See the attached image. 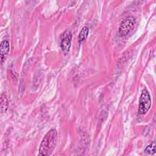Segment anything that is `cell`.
<instances>
[{
  "mask_svg": "<svg viewBox=\"0 0 156 156\" xmlns=\"http://www.w3.org/2000/svg\"><path fill=\"white\" fill-rule=\"evenodd\" d=\"M58 138L57 131L55 129H51L44 136L38 150V155H51L57 144Z\"/></svg>",
  "mask_w": 156,
  "mask_h": 156,
  "instance_id": "6da1fadb",
  "label": "cell"
},
{
  "mask_svg": "<svg viewBox=\"0 0 156 156\" xmlns=\"http://www.w3.org/2000/svg\"><path fill=\"white\" fill-rule=\"evenodd\" d=\"M151 105V98L149 93L146 89L143 90L138 105V113L140 115H145L149 110Z\"/></svg>",
  "mask_w": 156,
  "mask_h": 156,
  "instance_id": "7a4b0ae2",
  "label": "cell"
},
{
  "mask_svg": "<svg viewBox=\"0 0 156 156\" xmlns=\"http://www.w3.org/2000/svg\"><path fill=\"white\" fill-rule=\"evenodd\" d=\"M135 19L133 16H129L124 20L119 27V33L121 37H126L134 29Z\"/></svg>",
  "mask_w": 156,
  "mask_h": 156,
  "instance_id": "3957f363",
  "label": "cell"
},
{
  "mask_svg": "<svg viewBox=\"0 0 156 156\" xmlns=\"http://www.w3.org/2000/svg\"><path fill=\"white\" fill-rule=\"evenodd\" d=\"M72 34L69 30L65 31L60 35V48L65 53H67L70 49L72 42Z\"/></svg>",
  "mask_w": 156,
  "mask_h": 156,
  "instance_id": "277c9868",
  "label": "cell"
},
{
  "mask_svg": "<svg viewBox=\"0 0 156 156\" xmlns=\"http://www.w3.org/2000/svg\"><path fill=\"white\" fill-rule=\"evenodd\" d=\"M10 51V44L7 40H3L1 43L0 45V57H1V63H2L6 59V57Z\"/></svg>",
  "mask_w": 156,
  "mask_h": 156,
  "instance_id": "5b68a950",
  "label": "cell"
},
{
  "mask_svg": "<svg viewBox=\"0 0 156 156\" xmlns=\"http://www.w3.org/2000/svg\"><path fill=\"white\" fill-rule=\"evenodd\" d=\"M1 113H5L9 107V101L6 95L4 93H2L1 95Z\"/></svg>",
  "mask_w": 156,
  "mask_h": 156,
  "instance_id": "8992f818",
  "label": "cell"
},
{
  "mask_svg": "<svg viewBox=\"0 0 156 156\" xmlns=\"http://www.w3.org/2000/svg\"><path fill=\"white\" fill-rule=\"evenodd\" d=\"M88 33H89V29L87 26H84L82 28L78 37L79 43L83 42L87 38Z\"/></svg>",
  "mask_w": 156,
  "mask_h": 156,
  "instance_id": "52a82bcc",
  "label": "cell"
},
{
  "mask_svg": "<svg viewBox=\"0 0 156 156\" xmlns=\"http://www.w3.org/2000/svg\"><path fill=\"white\" fill-rule=\"evenodd\" d=\"M144 153L149 155H153L155 154V141L152 142L149 145L146 146V147L144 150Z\"/></svg>",
  "mask_w": 156,
  "mask_h": 156,
  "instance_id": "ba28073f",
  "label": "cell"
}]
</instances>
